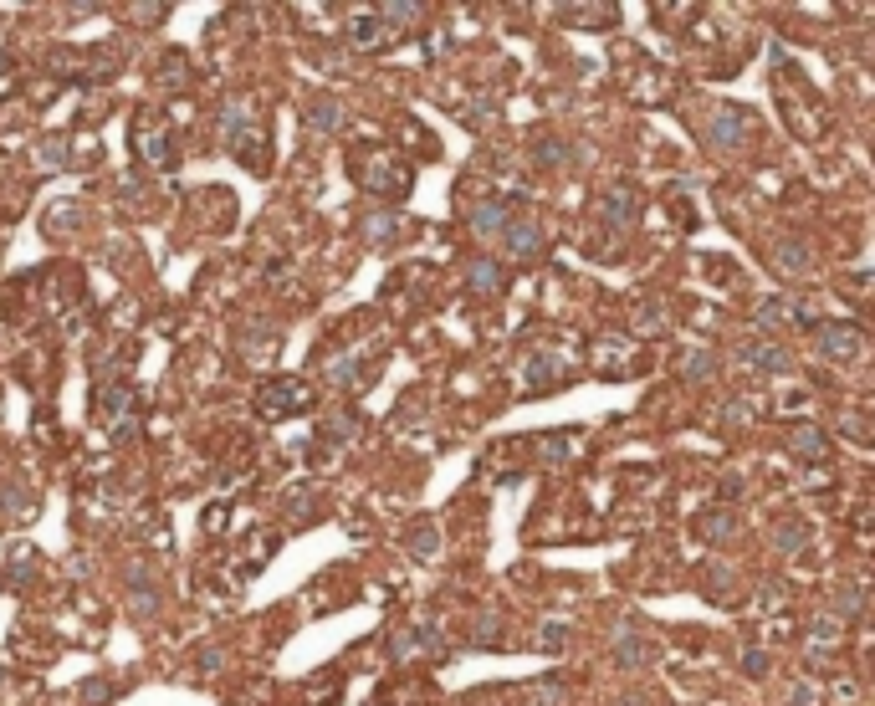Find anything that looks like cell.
Here are the masks:
<instances>
[{
  "instance_id": "cell-21",
  "label": "cell",
  "mask_w": 875,
  "mask_h": 706,
  "mask_svg": "<svg viewBox=\"0 0 875 706\" xmlns=\"http://www.w3.org/2000/svg\"><path fill=\"white\" fill-rule=\"evenodd\" d=\"M712 369H717L712 353H696V359H686V379H707Z\"/></svg>"
},
{
  "instance_id": "cell-9",
  "label": "cell",
  "mask_w": 875,
  "mask_h": 706,
  "mask_svg": "<svg viewBox=\"0 0 875 706\" xmlns=\"http://www.w3.org/2000/svg\"><path fill=\"white\" fill-rule=\"evenodd\" d=\"M502 267H497V261H487V256H476L471 261V267H466V287L471 292H481V297H487V292H502Z\"/></svg>"
},
{
  "instance_id": "cell-20",
  "label": "cell",
  "mask_w": 875,
  "mask_h": 706,
  "mask_svg": "<svg viewBox=\"0 0 875 706\" xmlns=\"http://www.w3.org/2000/svg\"><path fill=\"white\" fill-rule=\"evenodd\" d=\"M809 635H814V645H835V640H840V620H829V614H814Z\"/></svg>"
},
{
  "instance_id": "cell-16",
  "label": "cell",
  "mask_w": 875,
  "mask_h": 706,
  "mask_svg": "<svg viewBox=\"0 0 875 706\" xmlns=\"http://www.w3.org/2000/svg\"><path fill=\"white\" fill-rule=\"evenodd\" d=\"M558 384V379H568V359H563V353H538V359H533V384Z\"/></svg>"
},
{
  "instance_id": "cell-2",
  "label": "cell",
  "mask_w": 875,
  "mask_h": 706,
  "mask_svg": "<svg viewBox=\"0 0 875 706\" xmlns=\"http://www.w3.org/2000/svg\"><path fill=\"white\" fill-rule=\"evenodd\" d=\"M256 410H261V420H282V415L308 410V384L302 379H272L267 389H261Z\"/></svg>"
},
{
  "instance_id": "cell-1",
  "label": "cell",
  "mask_w": 875,
  "mask_h": 706,
  "mask_svg": "<svg viewBox=\"0 0 875 706\" xmlns=\"http://www.w3.org/2000/svg\"><path fill=\"white\" fill-rule=\"evenodd\" d=\"M753 113L748 108H737V103H712V113H707V144L712 149H742L753 139Z\"/></svg>"
},
{
  "instance_id": "cell-13",
  "label": "cell",
  "mask_w": 875,
  "mask_h": 706,
  "mask_svg": "<svg viewBox=\"0 0 875 706\" xmlns=\"http://www.w3.org/2000/svg\"><path fill=\"white\" fill-rule=\"evenodd\" d=\"M615 660H620V666H645V660H650V645H645L640 635L620 630V635H615Z\"/></svg>"
},
{
  "instance_id": "cell-11",
  "label": "cell",
  "mask_w": 875,
  "mask_h": 706,
  "mask_svg": "<svg viewBox=\"0 0 875 706\" xmlns=\"http://www.w3.org/2000/svg\"><path fill=\"white\" fill-rule=\"evenodd\" d=\"M502 236H507V251H512V256H533V251L543 246V231L533 226V220H517V226H507Z\"/></svg>"
},
{
  "instance_id": "cell-19",
  "label": "cell",
  "mask_w": 875,
  "mask_h": 706,
  "mask_svg": "<svg viewBox=\"0 0 875 706\" xmlns=\"http://www.w3.org/2000/svg\"><path fill=\"white\" fill-rule=\"evenodd\" d=\"M702 533H707V538H717V543H727V538L737 533V522H732V512H712V517L702 522Z\"/></svg>"
},
{
  "instance_id": "cell-6",
  "label": "cell",
  "mask_w": 875,
  "mask_h": 706,
  "mask_svg": "<svg viewBox=\"0 0 875 706\" xmlns=\"http://www.w3.org/2000/svg\"><path fill=\"white\" fill-rule=\"evenodd\" d=\"M471 231L476 236H502L507 231V200H476L471 205Z\"/></svg>"
},
{
  "instance_id": "cell-3",
  "label": "cell",
  "mask_w": 875,
  "mask_h": 706,
  "mask_svg": "<svg viewBox=\"0 0 875 706\" xmlns=\"http://www.w3.org/2000/svg\"><path fill=\"white\" fill-rule=\"evenodd\" d=\"M814 343L824 359H865V333L855 323H814Z\"/></svg>"
},
{
  "instance_id": "cell-14",
  "label": "cell",
  "mask_w": 875,
  "mask_h": 706,
  "mask_svg": "<svg viewBox=\"0 0 875 706\" xmlns=\"http://www.w3.org/2000/svg\"><path fill=\"white\" fill-rule=\"evenodd\" d=\"M773 543H778V553H804L809 548V527L804 522H778L773 527Z\"/></svg>"
},
{
  "instance_id": "cell-15",
  "label": "cell",
  "mask_w": 875,
  "mask_h": 706,
  "mask_svg": "<svg viewBox=\"0 0 875 706\" xmlns=\"http://www.w3.org/2000/svg\"><path fill=\"white\" fill-rule=\"evenodd\" d=\"M364 231H369V246H395V241H405V226H400L395 215H374Z\"/></svg>"
},
{
  "instance_id": "cell-10",
  "label": "cell",
  "mask_w": 875,
  "mask_h": 706,
  "mask_svg": "<svg viewBox=\"0 0 875 706\" xmlns=\"http://www.w3.org/2000/svg\"><path fill=\"white\" fill-rule=\"evenodd\" d=\"M302 123H308V128H318V134H333V128L343 123V108H338L333 98H318V103H308V108H302Z\"/></svg>"
},
{
  "instance_id": "cell-8",
  "label": "cell",
  "mask_w": 875,
  "mask_h": 706,
  "mask_svg": "<svg viewBox=\"0 0 875 706\" xmlns=\"http://www.w3.org/2000/svg\"><path fill=\"white\" fill-rule=\"evenodd\" d=\"M773 261H778L783 277H809V267H814V256H809L804 241H778L773 246Z\"/></svg>"
},
{
  "instance_id": "cell-4",
  "label": "cell",
  "mask_w": 875,
  "mask_h": 706,
  "mask_svg": "<svg viewBox=\"0 0 875 706\" xmlns=\"http://www.w3.org/2000/svg\"><path fill=\"white\" fill-rule=\"evenodd\" d=\"M134 144L144 149V159H149V164H159V169L169 164V134H164V123H159V118H149V113H144V118L134 123Z\"/></svg>"
},
{
  "instance_id": "cell-24",
  "label": "cell",
  "mask_w": 875,
  "mask_h": 706,
  "mask_svg": "<svg viewBox=\"0 0 875 706\" xmlns=\"http://www.w3.org/2000/svg\"><path fill=\"white\" fill-rule=\"evenodd\" d=\"M543 645L548 650H563V625H543Z\"/></svg>"
},
{
  "instance_id": "cell-12",
  "label": "cell",
  "mask_w": 875,
  "mask_h": 706,
  "mask_svg": "<svg viewBox=\"0 0 875 706\" xmlns=\"http://www.w3.org/2000/svg\"><path fill=\"white\" fill-rule=\"evenodd\" d=\"M604 215H609V226H630V215H635V195L625 190V185H615V190H609L604 195Z\"/></svg>"
},
{
  "instance_id": "cell-17",
  "label": "cell",
  "mask_w": 875,
  "mask_h": 706,
  "mask_svg": "<svg viewBox=\"0 0 875 706\" xmlns=\"http://www.w3.org/2000/svg\"><path fill=\"white\" fill-rule=\"evenodd\" d=\"M379 16H354V21H348V41H354V47H379Z\"/></svg>"
},
{
  "instance_id": "cell-22",
  "label": "cell",
  "mask_w": 875,
  "mask_h": 706,
  "mask_svg": "<svg viewBox=\"0 0 875 706\" xmlns=\"http://www.w3.org/2000/svg\"><path fill=\"white\" fill-rule=\"evenodd\" d=\"M742 671H748V676H763V671H768V655H763V650H748V655H742Z\"/></svg>"
},
{
  "instance_id": "cell-23",
  "label": "cell",
  "mask_w": 875,
  "mask_h": 706,
  "mask_svg": "<svg viewBox=\"0 0 875 706\" xmlns=\"http://www.w3.org/2000/svg\"><path fill=\"white\" fill-rule=\"evenodd\" d=\"M538 164H563V144H558V139L538 144Z\"/></svg>"
},
{
  "instance_id": "cell-5",
  "label": "cell",
  "mask_w": 875,
  "mask_h": 706,
  "mask_svg": "<svg viewBox=\"0 0 875 706\" xmlns=\"http://www.w3.org/2000/svg\"><path fill=\"white\" fill-rule=\"evenodd\" d=\"M789 451H794L799 461H824V456H829V435H824L819 425H794V430H789Z\"/></svg>"
},
{
  "instance_id": "cell-7",
  "label": "cell",
  "mask_w": 875,
  "mask_h": 706,
  "mask_svg": "<svg viewBox=\"0 0 875 706\" xmlns=\"http://www.w3.org/2000/svg\"><path fill=\"white\" fill-rule=\"evenodd\" d=\"M742 359H748L753 369H763V374H789L794 369V359L778 343H748V348H742Z\"/></svg>"
},
{
  "instance_id": "cell-18",
  "label": "cell",
  "mask_w": 875,
  "mask_h": 706,
  "mask_svg": "<svg viewBox=\"0 0 875 706\" xmlns=\"http://www.w3.org/2000/svg\"><path fill=\"white\" fill-rule=\"evenodd\" d=\"M435 548H441V533H435L430 522L410 533V553H415V558H435Z\"/></svg>"
}]
</instances>
